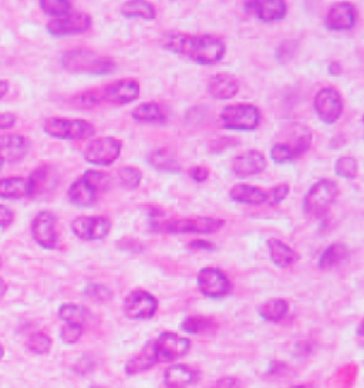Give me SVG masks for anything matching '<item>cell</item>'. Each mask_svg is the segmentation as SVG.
Listing matches in <instances>:
<instances>
[{
    "instance_id": "cell-54",
    "label": "cell",
    "mask_w": 364,
    "mask_h": 388,
    "mask_svg": "<svg viewBox=\"0 0 364 388\" xmlns=\"http://www.w3.org/2000/svg\"><path fill=\"white\" fill-rule=\"evenodd\" d=\"M8 93H9V83L6 80H0V100L6 97Z\"/></svg>"
},
{
    "instance_id": "cell-12",
    "label": "cell",
    "mask_w": 364,
    "mask_h": 388,
    "mask_svg": "<svg viewBox=\"0 0 364 388\" xmlns=\"http://www.w3.org/2000/svg\"><path fill=\"white\" fill-rule=\"evenodd\" d=\"M103 103L123 106L136 101L140 96V83L136 79H120L101 87Z\"/></svg>"
},
{
    "instance_id": "cell-57",
    "label": "cell",
    "mask_w": 364,
    "mask_h": 388,
    "mask_svg": "<svg viewBox=\"0 0 364 388\" xmlns=\"http://www.w3.org/2000/svg\"><path fill=\"white\" fill-rule=\"evenodd\" d=\"M4 355H5V350H4V347H2V345H0V360L4 358Z\"/></svg>"
},
{
    "instance_id": "cell-17",
    "label": "cell",
    "mask_w": 364,
    "mask_h": 388,
    "mask_svg": "<svg viewBox=\"0 0 364 388\" xmlns=\"http://www.w3.org/2000/svg\"><path fill=\"white\" fill-rule=\"evenodd\" d=\"M266 165H268V161L260 151L249 150L236 155L232 160L231 170L236 177L248 178L265 171Z\"/></svg>"
},
{
    "instance_id": "cell-59",
    "label": "cell",
    "mask_w": 364,
    "mask_h": 388,
    "mask_svg": "<svg viewBox=\"0 0 364 388\" xmlns=\"http://www.w3.org/2000/svg\"><path fill=\"white\" fill-rule=\"evenodd\" d=\"M92 388H100V387H96V385H94V387H92Z\"/></svg>"
},
{
    "instance_id": "cell-32",
    "label": "cell",
    "mask_w": 364,
    "mask_h": 388,
    "mask_svg": "<svg viewBox=\"0 0 364 388\" xmlns=\"http://www.w3.org/2000/svg\"><path fill=\"white\" fill-rule=\"evenodd\" d=\"M133 118L141 123H165V113L157 103H143L133 110Z\"/></svg>"
},
{
    "instance_id": "cell-58",
    "label": "cell",
    "mask_w": 364,
    "mask_h": 388,
    "mask_svg": "<svg viewBox=\"0 0 364 388\" xmlns=\"http://www.w3.org/2000/svg\"><path fill=\"white\" fill-rule=\"evenodd\" d=\"M2 167H4V162H2V161H0V171H2Z\"/></svg>"
},
{
    "instance_id": "cell-51",
    "label": "cell",
    "mask_w": 364,
    "mask_h": 388,
    "mask_svg": "<svg viewBox=\"0 0 364 388\" xmlns=\"http://www.w3.org/2000/svg\"><path fill=\"white\" fill-rule=\"evenodd\" d=\"M118 246H120L121 249L127 250V252H131V253H138V252L143 250V246H141V243H140L138 240H130V239H127V240H120V242H118Z\"/></svg>"
},
{
    "instance_id": "cell-55",
    "label": "cell",
    "mask_w": 364,
    "mask_h": 388,
    "mask_svg": "<svg viewBox=\"0 0 364 388\" xmlns=\"http://www.w3.org/2000/svg\"><path fill=\"white\" fill-rule=\"evenodd\" d=\"M6 292H8V284L2 277H0V299L6 294Z\"/></svg>"
},
{
    "instance_id": "cell-7",
    "label": "cell",
    "mask_w": 364,
    "mask_h": 388,
    "mask_svg": "<svg viewBox=\"0 0 364 388\" xmlns=\"http://www.w3.org/2000/svg\"><path fill=\"white\" fill-rule=\"evenodd\" d=\"M123 144L114 137H100L93 140L84 150V160L93 165L109 167L118 160Z\"/></svg>"
},
{
    "instance_id": "cell-16",
    "label": "cell",
    "mask_w": 364,
    "mask_h": 388,
    "mask_svg": "<svg viewBox=\"0 0 364 388\" xmlns=\"http://www.w3.org/2000/svg\"><path fill=\"white\" fill-rule=\"evenodd\" d=\"M243 9L248 15L258 18L262 22H277L285 19L287 6L283 0H256L245 2Z\"/></svg>"
},
{
    "instance_id": "cell-30",
    "label": "cell",
    "mask_w": 364,
    "mask_h": 388,
    "mask_svg": "<svg viewBox=\"0 0 364 388\" xmlns=\"http://www.w3.org/2000/svg\"><path fill=\"white\" fill-rule=\"evenodd\" d=\"M148 162L161 172H170V174H175L180 172L181 167L175 158V155L167 150V148H157L153 150L148 154Z\"/></svg>"
},
{
    "instance_id": "cell-50",
    "label": "cell",
    "mask_w": 364,
    "mask_h": 388,
    "mask_svg": "<svg viewBox=\"0 0 364 388\" xmlns=\"http://www.w3.org/2000/svg\"><path fill=\"white\" fill-rule=\"evenodd\" d=\"M209 388H239V379L235 377H225L214 382Z\"/></svg>"
},
{
    "instance_id": "cell-53",
    "label": "cell",
    "mask_w": 364,
    "mask_h": 388,
    "mask_svg": "<svg viewBox=\"0 0 364 388\" xmlns=\"http://www.w3.org/2000/svg\"><path fill=\"white\" fill-rule=\"evenodd\" d=\"M329 73L331 76H340L341 74V66L337 62H331L329 65Z\"/></svg>"
},
{
    "instance_id": "cell-26",
    "label": "cell",
    "mask_w": 364,
    "mask_h": 388,
    "mask_svg": "<svg viewBox=\"0 0 364 388\" xmlns=\"http://www.w3.org/2000/svg\"><path fill=\"white\" fill-rule=\"evenodd\" d=\"M268 249H269V255L273 265H276L280 269L289 267L299 259V255L290 246H287L279 239H273V238L269 239Z\"/></svg>"
},
{
    "instance_id": "cell-20",
    "label": "cell",
    "mask_w": 364,
    "mask_h": 388,
    "mask_svg": "<svg viewBox=\"0 0 364 388\" xmlns=\"http://www.w3.org/2000/svg\"><path fill=\"white\" fill-rule=\"evenodd\" d=\"M357 9L350 4H337L331 6L326 15L324 23L329 31H348L355 25Z\"/></svg>"
},
{
    "instance_id": "cell-11",
    "label": "cell",
    "mask_w": 364,
    "mask_h": 388,
    "mask_svg": "<svg viewBox=\"0 0 364 388\" xmlns=\"http://www.w3.org/2000/svg\"><path fill=\"white\" fill-rule=\"evenodd\" d=\"M93 19L90 15L80 13H69L63 18L53 19L48 23V32L55 38H65L72 35H80L87 32L92 28Z\"/></svg>"
},
{
    "instance_id": "cell-28",
    "label": "cell",
    "mask_w": 364,
    "mask_h": 388,
    "mask_svg": "<svg viewBox=\"0 0 364 388\" xmlns=\"http://www.w3.org/2000/svg\"><path fill=\"white\" fill-rule=\"evenodd\" d=\"M229 196L232 201L239 204H248V205L265 204V191L248 184L233 185L229 191Z\"/></svg>"
},
{
    "instance_id": "cell-48",
    "label": "cell",
    "mask_w": 364,
    "mask_h": 388,
    "mask_svg": "<svg viewBox=\"0 0 364 388\" xmlns=\"http://www.w3.org/2000/svg\"><path fill=\"white\" fill-rule=\"evenodd\" d=\"M188 175L198 182H204L209 177V170L206 167H194L188 170Z\"/></svg>"
},
{
    "instance_id": "cell-37",
    "label": "cell",
    "mask_w": 364,
    "mask_h": 388,
    "mask_svg": "<svg viewBox=\"0 0 364 388\" xmlns=\"http://www.w3.org/2000/svg\"><path fill=\"white\" fill-rule=\"evenodd\" d=\"M39 4L40 9L55 19L69 15L72 11V4L67 2V0H40Z\"/></svg>"
},
{
    "instance_id": "cell-13",
    "label": "cell",
    "mask_w": 364,
    "mask_h": 388,
    "mask_svg": "<svg viewBox=\"0 0 364 388\" xmlns=\"http://www.w3.org/2000/svg\"><path fill=\"white\" fill-rule=\"evenodd\" d=\"M314 110L323 123H336L343 111L341 96L333 87H323L314 97Z\"/></svg>"
},
{
    "instance_id": "cell-36",
    "label": "cell",
    "mask_w": 364,
    "mask_h": 388,
    "mask_svg": "<svg viewBox=\"0 0 364 388\" xmlns=\"http://www.w3.org/2000/svg\"><path fill=\"white\" fill-rule=\"evenodd\" d=\"M117 177L121 187H124L126 189H136L141 184L143 172L140 168L136 167H121L117 171Z\"/></svg>"
},
{
    "instance_id": "cell-21",
    "label": "cell",
    "mask_w": 364,
    "mask_h": 388,
    "mask_svg": "<svg viewBox=\"0 0 364 388\" xmlns=\"http://www.w3.org/2000/svg\"><path fill=\"white\" fill-rule=\"evenodd\" d=\"M280 144L290 153L293 160H296L310 148L311 131L302 124H294L287 131V141Z\"/></svg>"
},
{
    "instance_id": "cell-6",
    "label": "cell",
    "mask_w": 364,
    "mask_h": 388,
    "mask_svg": "<svg viewBox=\"0 0 364 388\" xmlns=\"http://www.w3.org/2000/svg\"><path fill=\"white\" fill-rule=\"evenodd\" d=\"M221 123L228 130L249 131L255 130L260 123V113L252 104H232L221 111Z\"/></svg>"
},
{
    "instance_id": "cell-31",
    "label": "cell",
    "mask_w": 364,
    "mask_h": 388,
    "mask_svg": "<svg viewBox=\"0 0 364 388\" xmlns=\"http://www.w3.org/2000/svg\"><path fill=\"white\" fill-rule=\"evenodd\" d=\"M59 317L69 324L84 326L92 318V313L86 306L76 303H65L59 309Z\"/></svg>"
},
{
    "instance_id": "cell-4",
    "label": "cell",
    "mask_w": 364,
    "mask_h": 388,
    "mask_svg": "<svg viewBox=\"0 0 364 388\" xmlns=\"http://www.w3.org/2000/svg\"><path fill=\"white\" fill-rule=\"evenodd\" d=\"M43 130L50 137L69 141H84L96 134V128L86 120H69L60 117L48 118L43 123Z\"/></svg>"
},
{
    "instance_id": "cell-33",
    "label": "cell",
    "mask_w": 364,
    "mask_h": 388,
    "mask_svg": "<svg viewBox=\"0 0 364 388\" xmlns=\"http://www.w3.org/2000/svg\"><path fill=\"white\" fill-rule=\"evenodd\" d=\"M289 310V303L285 299H270L259 307V314L266 321H280Z\"/></svg>"
},
{
    "instance_id": "cell-35",
    "label": "cell",
    "mask_w": 364,
    "mask_h": 388,
    "mask_svg": "<svg viewBox=\"0 0 364 388\" xmlns=\"http://www.w3.org/2000/svg\"><path fill=\"white\" fill-rule=\"evenodd\" d=\"M182 330L189 334H208L216 328V324L212 318L204 316H189L182 324Z\"/></svg>"
},
{
    "instance_id": "cell-8",
    "label": "cell",
    "mask_w": 364,
    "mask_h": 388,
    "mask_svg": "<svg viewBox=\"0 0 364 388\" xmlns=\"http://www.w3.org/2000/svg\"><path fill=\"white\" fill-rule=\"evenodd\" d=\"M158 300L145 290H133L123 303V311L130 320H147L154 317Z\"/></svg>"
},
{
    "instance_id": "cell-46",
    "label": "cell",
    "mask_w": 364,
    "mask_h": 388,
    "mask_svg": "<svg viewBox=\"0 0 364 388\" xmlns=\"http://www.w3.org/2000/svg\"><path fill=\"white\" fill-rule=\"evenodd\" d=\"M96 365V361L94 358L90 355V354H84L83 357L79 358V361L76 362L75 365V370L79 372V374H87L89 371H92Z\"/></svg>"
},
{
    "instance_id": "cell-1",
    "label": "cell",
    "mask_w": 364,
    "mask_h": 388,
    "mask_svg": "<svg viewBox=\"0 0 364 388\" xmlns=\"http://www.w3.org/2000/svg\"><path fill=\"white\" fill-rule=\"evenodd\" d=\"M160 45L168 52L204 66L219 63L226 53L224 40L214 35L165 33L160 39Z\"/></svg>"
},
{
    "instance_id": "cell-56",
    "label": "cell",
    "mask_w": 364,
    "mask_h": 388,
    "mask_svg": "<svg viewBox=\"0 0 364 388\" xmlns=\"http://www.w3.org/2000/svg\"><path fill=\"white\" fill-rule=\"evenodd\" d=\"M290 388H311V387L307 385V384H299V385H293V387H290Z\"/></svg>"
},
{
    "instance_id": "cell-60",
    "label": "cell",
    "mask_w": 364,
    "mask_h": 388,
    "mask_svg": "<svg viewBox=\"0 0 364 388\" xmlns=\"http://www.w3.org/2000/svg\"><path fill=\"white\" fill-rule=\"evenodd\" d=\"M0 265H2V260H0Z\"/></svg>"
},
{
    "instance_id": "cell-47",
    "label": "cell",
    "mask_w": 364,
    "mask_h": 388,
    "mask_svg": "<svg viewBox=\"0 0 364 388\" xmlns=\"http://www.w3.org/2000/svg\"><path fill=\"white\" fill-rule=\"evenodd\" d=\"M15 219V212L6 205H0V228H8Z\"/></svg>"
},
{
    "instance_id": "cell-29",
    "label": "cell",
    "mask_w": 364,
    "mask_h": 388,
    "mask_svg": "<svg viewBox=\"0 0 364 388\" xmlns=\"http://www.w3.org/2000/svg\"><path fill=\"white\" fill-rule=\"evenodd\" d=\"M348 256H350V250L346 245L334 243L321 252L317 266L321 270H330V269L338 266L340 263H343L344 260H347Z\"/></svg>"
},
{
    "instance_id": "cell-39",
    "label": "cell",
    "mask_w": 364,
    "mask_h": 388,
    "mask_svg": "<svg viewBox=\"0 0 364 388\" xmlns=\"http://www.w3.org/2000/svg\"><path fill=\"white\" fill-rule=\"evenodd\" d=\"M73 103L80 109H93V107L101 104L103 103L101 87L100 89H89L83 93H79L73 99Z\"/></svg>"
},
{
    "instance_id": "cell-22",
    "label": "cell",
    "mask_w": 364,
    "mask_h": 388,
    "mask_svg": "<svg viewBox=\"0 0 364 388\" xmlns=\"http://www.w3.org/2000/svg\"><path fill=\"white\" fill-rule=\"evenodd\" d=\"M208 92L216 100H229L239 92V82L232 74H214L208 82Z\"/></svg>"
},
{
    "instance_id": "cell-18",
    "label": "cell",
    "mask_w": 364,
    "mask_h": 388,
    "mask_svg": "<svg viewBox=\"0 0 364 388\" xmlns=\"http://www.w3.org/2000/svg\"><path fill=\"white\" fill-rule=\"evenodd\" d=\"M155 345L160 360L172 361L185 355L191 347V343L188 338L181 337L175 333H162L155 340Z\"/></svg>"
},
{
    "instance_id": "cell-49",
    "label": "cell",
    "mask_w": 364,
    "mask_h": 388,
    "mask_svg": "<svg viewBox=\"0 0 364 388\" xmlns=\"http://www.w3.org/2000/svg\"><path fill=\"white\" fill-rule=\"evenodd\" d=\"M18 118L13 113H0V130L13 128Z\"/></svg>"
},
{
    "instance_id": "cell-15",
    "label": "cell",
    "mask_w": 364,
    "mask_h": 388,
    "mask_svg": "<svg viewBox=\"0 0 364 388\" xmlns=\"http://www.w3.org/2000/svg\"><path fill=\"white\" fill-rule=\"evenodd\" d=\"M31 141L21 134H0V161L18 164L26 158Z\"/></svg>"
},
{
    "instance_id": "cell-45",
    "label": "cell",
    "mask_w": 364,
    "mask_h": 388,
    "mask_svg": "<svg viewBox=\"0 0 364 388\" xmlns=\"http://www.w3.org/2000/svg\"><path fill=\"white\" fill-rule=\"evenodd\" d=\"M294 49H296V45L292 42V40H286L283 42L279 48H277V52H276V56L280 62H287L293 53H294Z\"/></svg>"
},
{
    "instance_id": "cell-42",
    "label": "cell",
    "mask_w": 364,
    "mask_h": 388,
    "mask_svg": "<svg viewBox=\"0 0 364 388\" xmlns=\"http://www.w3.org/2000/svg\"><path fill=\"white\" fill-rule=\"evenodd\" d=\"M289 195V185L287 184H277L269 191H265V202L270 206L279 205L282 201L286 199Z\"/></svg>"
},
{
    "instance_id": "cell-14",
    "label": "cell",
    "mask_w": 364,
    "mask_h": 388,
    "mask_svg": "<svg viewBox=\"0 0 364 388\" xmlns=\"http://www.w3.org/2000/svg\"><path fill=\"white\" fill-rule=\"evenodd\" d=\"M198 287L206 297L219 299L231 292V282L228 276L215 267L201 269L198 273Z\"/></svg>"
},
{
    "instance_id": "cell-23",
    "label": "cell",
    "mask_w": 364,
    "mask_h": 388,
    "mask_svg": "<svg viewBox=\"0 0 364 388\" xmlns=\"http://www.w3.org/2000/svg\"><path fill=\"white\" fill-rule=\"evenodd\" d=\"M158 360L160 358H158V351H157L155 340H153V341L147 343L144 345V348L126 364V372L128 375L140 374V372L147 371L151 367H154L158 362Z\"/></svg>"
},
{
    "instance_id": "cell-19",
    "label": "cell",
    "mask_w": 364,
    "mask_h": 388,
    "mask_svg": "<svg viewBox=\"0 0 364 388\" xmlns=\"http://www.w3.org/2000/svg\"><path fill=\"white\" fill-rule=\"evenodd\" d=\"M28 184L29 196L45 195L57 187L59 174L52 165H42L28 177Z\"/></svg>"
},
{
    "instance_id": "cell-24",
    "label": "cell",
    "mask_w": 364,
    "mask_h": 388,
    "mask_svg": "<svg viewBox=\"0 0 364 388\" xmlns=\"http://www.w3.org/2000/svg\"><path fill=\"white\" fill-rule=\"evenodd\" d=\"M198 381V371L185 364H174L165 370L164 382L168 388H182Z\"/></svg>"
},
{
    "instance_id": "cell-2",
    "label": "cell",
    "mask_w": 364,
    "mask_h": 388,
    "mask_svg": "<svg viewBox=\"0 0 364 388\" xmlns=\"http://www.w3.org/2000/svg\"><path fill=\"white\" fill-rule=\"evenodd\" d=\"M62 66L70 73L82 74H110L116 65L111 59L100 56L87 49H73L62 56Z\"/></svg>"
},
{
    "instance_id": "cell-5",
    "label": "cell",
    "mask_w": 364,
    "mask_h": 388,
    "mask_svg": "<svg viewBox=\"0 0 364 388\" xmlns=\"http://www.w3.org/2000/svg\"><path fill=\"white\" fill-rule=\"evenodd\" d=\"M338 195V187L331 179H320L306 194L303 199V211L311 218L323 216L334 204Z\"/></svg>"
},
{
    "instance_id": "cell-41",
    "label": "cell",
    "mask_w": 364,
    "mask_h": 388,
    "mask_svg": "<svg viewBox=\"0 0 364 388\" xmlns=\"http://www.w3.org/2000/svg\"><path fill=\"white\" fill-rule=\"evenodd\" d=\"M336 174L340 175L341 178H347V179H353L357 177L358 174V165L357 161L353 157H340L336 162Z\"/></svg>"
},
{
    "instance_id": "cell-10",
    "label": "cell",
    "mask_w": 364,
    "mask_h": 388,
    "mask_svg": "<svg viewBox=\"0 0 364 388\" xmlns=\"http://www.w3.org/2000/svg\"><path fill=\"white\" fill-rule=\"evenodd\" d=\"M32 236L43 249H55L59 242L56 215L50 211L39 212L32 222Z\"/></svg>"
},
{
    "instance_id": "cell-38",
    "label": "cell",
    "mask_w": 364,
    "mask_h": 388,
    "mask_svg": "<svg viewBox=\"0 0 364 388\" xmlns=\"http://www.w3.org/2000/svg\"><path fill=\"white\" fill-rule=\"evenodd\" d=\"M82 179L89 185L92 187L97 194L100 191H104L110 187L111 184V178L109 174L106 172H101V171H97V170H89L83 174Z\"/></svg>"
},
{
    "instance_id": "cell-52",
    "label": "cell",
    "mask_w": 364,
    "mask_h": 388,
    "mask_svg": "<svg viewBox=\"0 0 364 388\" xmlns=\"http://www.w3.org/2000/svg\"><path fill=\"white\" fill-rule=\"evenodd\" d=\"M191 249H205V250H212L214 246L208 240H192L189 243Z\"/></svg>"
},
{
    "instance_id": "cell-25",
    "label": "cell",
    "mask_w": 364,
    "mask_h": 388,
    "mask_svg": "<svg viewBox=\"0 0 364 388\" xmlns=\"http://www.w3.org/2000/svg\"><path fill=\"white\" fill-rule=\"evenodd\" d=\"M67 196L73 205H77L82 208L94 206L99 201V194L92 187H89L82 179V177L70 185V188L67 191Z\"/></svg>"
},
{
    "instance_id": "cell-44",
    "label": "cell",
    "mask_w": 364,
    "mask_h": 388,
    "mask_svg": "<svg viewBox=\"0 0 364 388\" xmlns=\"http://www.w3.org/2000/svg\"><path fill=\"white\" fill-rule=\"evenodd\" d=\"M83 334V326H77V324H69L66 323L62 330H60V338L66 343V344H75L80 340Z\"/></svg>"
},
{
    "instance_id": "cell-3",
    "label": "cell",
    "mask_w": 364,
    "mask_h": 388,
    "mask_svg": "<svg viewBox=\"0 0 364 388\" xmlns=\"http://www.w3.org/2000/svg\"><path fill=\"white\" fill-rule=\"evenodd\" d=\"M225 222L219 218L191 216L177 219H153L151 229L160 233H212L219 231Z\"/></svg>"
},
{
    "instance_id": "cell-27",
    "label": "cell",
    "mask_w": 364,
    "mask_h": 388,
    "mask_svg": "<svg viewBox=\"0 0 364 388\" xmlns=\"http://www.w3.org/2000/svg\"><path fill=\"white\" fill-rule=\"evenodd\" d=\"M29 196L28 178L8 177L0 178V198L2 199H22Z\"/></svg>"
},
{
    "instance_id": "cell-43",
    "label": "cell",
    "mask_w": 364,
    "mask_h": 388,
    "mask_svg": "<svg viewBox=\"0 0 364 388\" xmlns=\"http://www.w3.org/2000/svg\"><path fill=\"white\" fill-rule=\"evenodd\" d=\"M84 294L96 301H100V303H104V301H109L111 297H113V292L103 286V284H97V283H92L89 284L86 289H84Z\"/></svg>"
},
{
    "instance_id": "cell-40",
    "label": "cell",
    "mask_w": 364,
    "mask_h": 388,
    "mask_svg": "<svg viewBox=\"0 0 364 388\" xmlns=\"http://www.w3.org/2000/svg\"><path fill=\"white\" fill-rule=\"evenodd\" d=\"M26 347L35 354H46L52 348V338L45 333H33L28 338Z\"/></svg>"
},
{
    "instance_id": "cell-9",
    "label": "cell",
    "mask_w": 364,
    "mask_h": 388,
    "mask_svg": "<svg viewBox=\"0 0 364 388\" xmlns=\"http://www.w3.org/2000/svg\"><path fill=\"white\" fill-rule=\"evenodd\" d=\"M111 229V221L109 216H79L72 222L73 233L86 242L104 239Z\"/></svg>"
},
{
    "instance_id": "cell-34",
    "label": "cell",
    "mask_w": 364,
    "mask_h": 388,
    "mask_svg": "<svg viewBox=\"0 0 364 388\" xmlns=\"http://www.w3.org/2000/svg\"><path fill=\"white\" fill-rule=\"evenodd\" d=\"M121 13L128 19H143V21H154L155 9L148 2H126L121 6Z\"/></svg>"
}]
</instances>
